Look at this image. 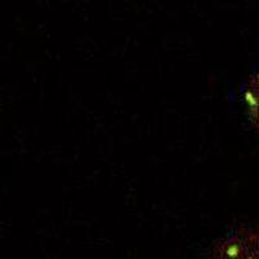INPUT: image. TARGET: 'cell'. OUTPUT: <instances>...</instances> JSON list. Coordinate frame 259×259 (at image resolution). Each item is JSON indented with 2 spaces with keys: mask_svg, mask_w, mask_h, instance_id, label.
<instances>
[{
  "mask_svg": "<svg viewBox=\"0 0 259 259\" xmlns=\"http://www.w3.org/2000/svg\"><path fill=\"white\" fill-rule=\"evenodd\" d=\"M209 259H259V233L241 231L227 237Z\"/></svg>",
  "mask_w": 259,
  "mask_h": 259,
  "instance_id": "6da1fadb",
  "label": "cell"
},
{
  "mask_svg": "<svg viewBox=\"0 0 259 259\" xmlns=\"http://www.w3.org/2000/svg\"><path fill=\"white\" fill-rule=\"evenodd\" d=\"M245 103L251 122L259 131V73L250 79L245 90Z\"/></svg>",
  "mask_w": 259,
  "mask_h": 259,
  "instance_id": "7a4b0ae2",
  "label": "cell"
}]
</instances>
